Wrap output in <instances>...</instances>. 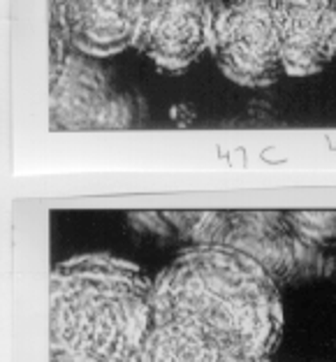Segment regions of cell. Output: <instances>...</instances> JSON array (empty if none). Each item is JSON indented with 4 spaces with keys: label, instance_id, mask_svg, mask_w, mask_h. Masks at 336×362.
<instances>
[{
    "label": "cell",
    "instance_id": "1",
    "mask_svg": "<svg viewBox=\"0 0 336 362\" xmlns=\"http://www.w3.org/2000/svg\"><path fill=\"white\" fill-rule=\"evenodd\" d=\"M153 323L198 332L253 358H272L285 311L278 281L258 260L216 244H191L153 276Z\"/></svg>",
    "mask_w": 336,
    "mask_h": 362
},
{
    "label": "cell",
    "instance_id": "2",
    "mask_svg": "<svg viewBox=\"0 0 336 362\" xmlns=\"http://www.w3.org/2000/svg\"><path fill=\"white\" fill-rule=\"evenodd\" d=\"M153 276L130 260L86 253L49 276V346L100 362H135L151 327Z\"/></svg>",
    "mask_w": 336,
    "mask_h": 362
},
{
    "label": "cell",
    "instance_id": "3",
    "mask_svg": "<svg viewBox=\"0 0 336 362\" xmlns=\"http://www.w3.org/2000/svg\"><path fill=\"white\" fill-rule=\"evenodd\" d=\"M209 47L223 75L262 88L285 77L274 0H225L211 12Z\"/></svg>",
    "mask_w": 336,
    "mask_h": 362
},
{
    "label": "cell",
    "instance_id": "4",
    "mask_svg": "<svg viewBox=\"0 0 336 362\" xmlns=\"http://www.w3.org/2000/svg\"><path fill=\"white\" fill-rule=\"evenodd\" d=\"M184 226H174L193 244H216L258 260L276 281L292 272L301 240L294 235L285 211H172Z\"/></svg>",
    "mask_w": 336,
    "mask_h": 362
},
{
    "label": "cell",
    "instance_id": "5",
    "mask_svg": "<svg viewBox=\"0 0 336 362\" xmlns=\"http://www.w3.org/2000/svg\"><path fill=\"white\" fill-rule=\"evenodd\" d=\"M283 68L313 77L336 61V0H274Z\"/></svg>",
    "mask_w": 336,
    "mask_h": 362
},
{
    "label": "cell",
    "instance_id": "6",
    "mask_svg": "<svg viewBox=\"0 0 336 362\" xmlns=\"http://www.w3.org/2000/svg\"><path fill=\"white\" fill-rule=\"evenodd\" d=\"M211 10L204 0H153L139 21L144 52L167 70H184L209 47Z\"/></svg>",
    "mask_w": 336,
    "mask_h": 362
},
{
    "label": "cell",
    "instance_id": "7",
    "mask_svg": "<svg viewBox=\"0 0 336 362\" xmlns=\"http://www.w3.org/2000/svg\"><path fill=\"white\" fill-rule=\"evenodd\" d=\"M135 362H272V358L236 353L198 332L151 320Z\"/></svg>",
    "mask_w": 336,
    "mask_h": 362
},
{
    "label": "cell",
    "instance_id": "8",
    "mask_svg": "<svg viewBox=\"0 0 336 362\" xmlns=\"http://www.w3.org/2000/svg\"><path fill=\"white\" fill-rule=\"evenodd\" d=\"M294 235L306 244L336 242V211L332 209H297L285 211Z\"/></svg>",
    "mask_w": 336,
    "mask_h": 362
},
{
    "label": "cell",
    "instance_id": "9",
    "mask_svg": "<svg viewBox=\"0 0 336 362\" xmlns=\"http://www.w3.org/2000/svg\"><path fill=\"white\" fill-rule=\"evenodd\" d=\"M49 362H100V360L72 356V353H63V351H52V358H49Z\"/></svg>",
    "mask_w": 336,
    "mask_h": 362
},
{
    "label": "cell",
    "instance_id": "10",
    "mask_svg": "<svg viewBox=\"0 0 336 362\" xmlns=\"http://www.w3.org/2000/svg\"><path fill=\"white\" fill-rule=\"evenodd\" d=\"M146 3H153V0H146Z\"/></svg>",
    "mask_w": 336,
    "mask_h": 362
}]
</instances>
